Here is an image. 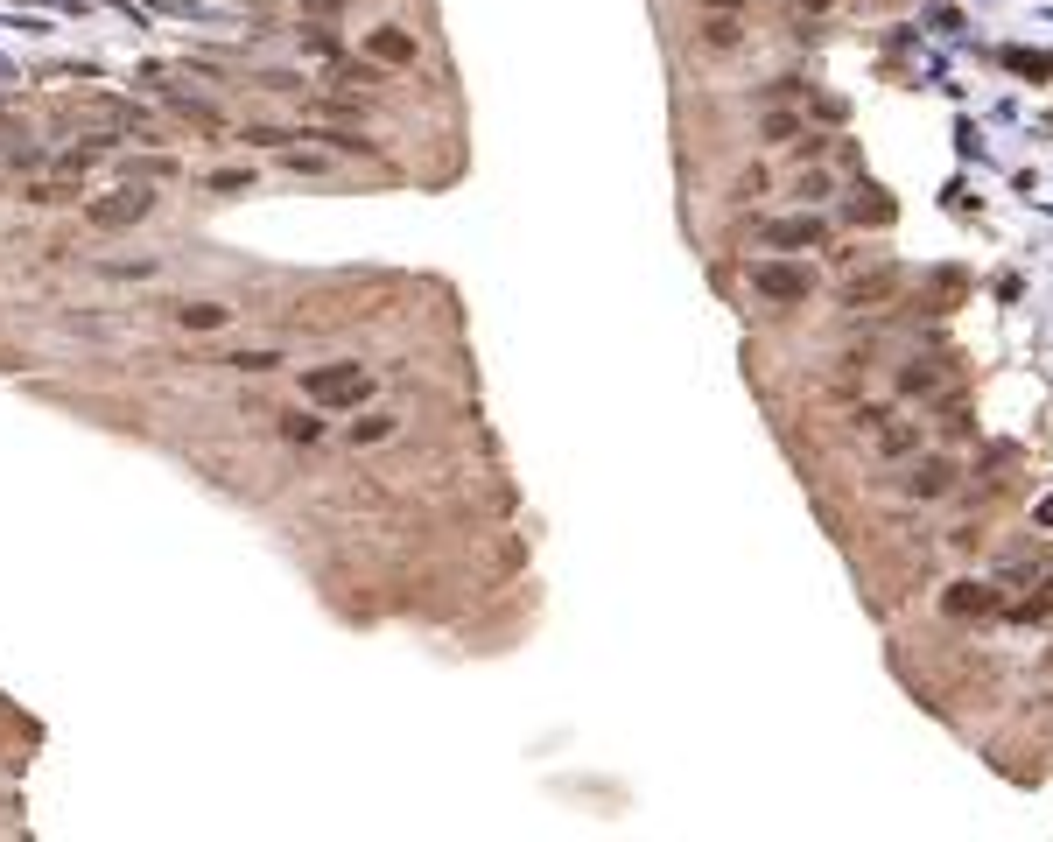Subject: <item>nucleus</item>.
I'll list each match as a JSON object with an SVG mask.
<instances>
[{
  "mask_svg": "<svg viewBox=\"0 0 1053 842\" xmlns=\"http://www.w3.org/2000/svg\"><path fill=\"white\" fill-rule=\"evenodd\" d=\"M29 204H78V190H64V183H43V190H29Z\"/></svg>",
  "mask_w": 1053,
  "mask_h": 842,
  "instance_id": "obj_25",
  "label": "nucleus"
},
{
  "mask_svg": "<svg viewBox=\"0 0 1053 842\" xmlns=\"http://www.w3.org/2000/svg\"><path fill=\"white\" fill-rule=\"evenodd\" d=\"M218 365H232V372H274L281 351H232V358H218Z\"/></svg>",
  "mask_w": 1053,
  "mask_h": 842,
  "instance_id": "obj_19",
  "label": "nucleus"
},
{
  "mask_svg": "<svg viewBox=\"0 0 1053 842\" xmlns=\"http://www.w3.org/2000/svg\"><path fill=\"white\" fill-rule=\"evenodd\" d=\"M990 604H997V597H990V590H976V597H969V583L948 597V611H955V618H969V611H990Z\"/></svg>",
  "mask_w": 1053,
  "mask_h": 842,
  "instance_id": "obj_22",
  "label": "nucleus"
},
{
  "mask_svg": "<svg viewBox=\"0 0 1053 842\" xmlns=\"http://www.w3.org/2000/svg\"><path fill=\"white\" fill-rule=\"evenodd\" d=\"M892 288H899V267H885V274H871V281H850V288H843V302H850V309H864V302H885Z\"/></svg>",
  "mask_w": 1053,
  "mask_h": 842,
  "instance_id": "obj_12",
  "label": "nucleus"
},
{
  "mask_svg": "<svg viewBox=\"0 0 1053 842\" xmlns=\"http://www.w3.org/2000/svg\"><path fill=\"white\" fill-rule=\"evenodd\" d=\"M801 127H808L801 113H766V120H759V134H766V141H794Z\"/></svg>",
  "mask_w": 1053,
  "mask_h": 842,
  "instance_id": "obj_18",
  "label": "nucleus"
},
{
  "mask_svg": "<svg viewBox=\"0 0 1053 842\" xmlns=\"http://www.w3.org/2000/svg\"><path fill=\"white\" fill-rule=\"evenodd\" d=\"M330 78H337V85H387V64H373V57H366V64H337Z\"/></svg>",
  "mask_w": 1053,
  "mask_h": 842,
  "instance_id": "obj_16",
  "label": "nucleus"
},
{
  "mask_svg": "<svg viewBox=\"0 0 1053 842\" xmlns=\"http://www.w3.org/2000/svg\"><path fill=\"white\" fill-rule=\"evenodd\" d=\"M281 169H295V176H323V155H302V148H288V155H281Z\"/></svg>",
  "mask_w": 1053,
  "mask_h": 842,
  "instance_id": "obj_24",
  "label": "nucleus"
},
{
  "mask_svg": "<svg viewBox=\"0 0 1053 842\" xmlns=\"http://www.w3.org/2000/svg\"><path fill=\"white\" fill-rule=\"evenodd\" d=\"M794 197H801V204H822V197H829V176H822V169H801V176H794Z\"/></svg>",
  "mask_w": 1053,
  "mask_h": 842,
  "instance_id": "obj_21",
  "label": "nucleus"
},
{
  "mask_svg": "<svg viewBox=\"0 0 1053 842\" xmlns=\"http://www.w3.org/2000/svg\"><path fill=\"white\" fill-rule=\"evenodd\" d=\"M752 288H759L766 302H808L815 274H808V267H787V260H752Z\"/></svg>",
  "mask_w": 1053,
  "mask_h": 842,
  "instance_id": "obj_3",
  "label": "nucleus"
},
{
  "mask_svg": "<svg viewBox=\"0 0 1053 842\" xmlns=\"http://www.w3.org/2000/svg\"><path fill=\"white\" fill-rule=\"evenodd\" d=\"M246 141H253V148H288V141H302V134H281V127H246Z\"/></svg>",
  "mask_w": 1053,
  "mask_h": 842,
  "instance_id": "obj_23",
  "label": "nucleus"
},
{
  "mask_svg": "<svg viewBox=\"0 0 1053 842\" xmlns=\"http://www.w3.org/2000/svg\"><path fill=\"white\" fill-rule=\"evenodd\" d=\"M899 492H906V499H948V492H955V464H948V457H927V464H913V471L899 478Z\"/></svg>",
  "mask_w": 1053,
  "mask_h": 842,
  "instance_id": "obj_5",
  "label": "nucleus"
},
{
  "mask_svg": "<svg viewBox=\"0 0 1053 842\" xmlns=\"http://www.w3.org/2000/svg\"><path fill=\"white\" fill-rule=\"evenodd\" d=\"M302 141H323L330 155H373V141H366V134H351V127H330V134H302Z\"/></svg>",
  "mask_w": 1053,
  "mask_h": 842,
  "instance_id": "obj_14",
  "label": "nucleus"
},
{
  "mask_svg": "<svg viewBox=\"0 0 1053 842\" xmlns=\"http://www.w3.org/2000/svg\"><path fill=\"white\" fill-rule=\"evenodd\" d=\"M169 316H176L183 330H225V323H232V302H176Z\"/></svg>",
  "mask_w": 1053,
  "mask_h": 842,
  "instance_id": "obj_9",
  "label": "nucleus"
},
{
  "mask_svg": "<svg viewBox=\"0 0 1053 842\" xmlns=\"http://www.w3.org/2000/svg\"><path fill=\"white\" fill-rule=\"evenodd\" d=\"M366 393H373V372H359V365H309L302 372V400H316V407H351L359 414Z\"/></svg>",
  "mask_w": 1053,
  "mask_h": 842,
  "instance_id": "obj_1",
  "label": "nucleus"
},
{
  "mask_svg": "<svg viewBox=\"0 0 1053 842\" xmlns=\"http://www.w3.org/2000/svg\"><path fill=\"white\" fill-rule=\"evenodd\" d=\"M934 379H941L934 365H906V372H899V393H906V400H920V393H934Z\"/></svg>",
  "mask_w": 1053,
  "mask_h": 842,
  "instance_id": "obj_20",
  "label": "nucleus"
},
{
  "mask_svg": "<svg viewBox=\"0 0 1053 842\" xmlns=\"http://www.w3.org/2000/svg\"><path fill=\"white\" fill-rule=\"evenodd\" d=\"M366 57L387 64V71H401V64H415V36L408 29H366Z\"/></svg>",
  "mask_w": 1053,
  "mask_h": 842,
  "instance_id": "obj_6",
  "label": "nucleus"
},
{
  "mask_svg": "<svg viewBox=\"0 0 1053 842\" xmlns=\"http://www.w3.org/2000/svg\"><path fill=\"white\" fill-rule=\"evenodd\" d=\"M148 211H155V190H148V183H120L113 197H92V204H85V225H92V232H127V225H141Z\"/></svg>",
  "mask_w": 1053,
  "mask_h": 842,
  "instance_id": "obj_2",
  "label": "nucleus"
},
{
  "mask_svg": "<svg viewBox=\"0 0 1053 842\" xmlns=\"http://www.w3.org/2000/svg\"><path fill=\"white\" fill-rule=\"evenodd\" d=\"M695 8H702V15H738L745 0H695Z\"/></svg>",
  "mask_w": 1053,
  "mask_h": 842,
  "instance_id": "obj_27",
  "label": "nucleus"
},
{
  "mask_svg": "<svg viewBox=\"0 0 1053 842\" xmlns=\"http://www.w3.org/2000/svg\"><path fill=\"white\" fill-rule=\"evenodd\" d=\"M281 443H323V414H316V400L281 414Z\"/></svg>",
  "mask_w": 1053,
  "mask_h": 842,
  "instance_id": "obj_10",
  "label": "nucleus"
},
{
  "mask_svg": "<svg viewBox=\"0 0 1053 842\" xmlns=\"http://www.w3.org/2000/svg\"><path fill=\"white\" fill-rule=\"evenodd\" d=\"M246 183H253L246 169H218V176H211V190H246Z\"/></svg>",
  "mask_w": 1053,
  "mask_h": 842,
  "instance_id": "obj_26",
  "label": "nucleus"
},
{
  "mask_svg": "<svg viewBox=\"0 0 1053 842\" xmlns=\"http://www.w3.org/2000/svg\"><path fill=\"white\" fill-rule=\"evenodd\" d=\"M120 169H127V183H169V176H176L169 155H127Z\"/></svg>",
  "mask_w": 1053,
  "mask_h": 842,
  "instance_id": "obj_13",
  "label": "nucleus"
},
{
  "mask_svg": "<svg viewBox=\"0 0 1053 842\" xmlns=\"http://www.w3.org/2000/svg\"><path fill=\"white\" fill-rule=\"evenodd\" d=\"M850 218H857V225H864V218H871V225H892V204H885V190H857V197H850Z\"/></svg>",
  "mask_w": 1053,
  "mask_h": 842,
  "instance_id": "obj_15",
  "label": "nucleus"
},
{
  "mask_svg": "<svg viewBox=\"0 0 1053 842\" xmlns=\"http://www.w3.org/2000/svg\"><path fill=\"white\" fill-rule=\"evenodd\" d=\"M394 429H401L394 414H359V421H351V429H344V443H351V450H373V443H387Z\"/></svg>",
  "mask_w": 1053,
  "mask_h": 842,
  "instance_id": "obj_11",
  "label": "nucleus"
},
{
  "mask_svg": "<svg viewBox=\"0 0 1053 842\" xmlns=\"http://www.w3.org/2000/svg\"><path fill=\"white\" fill-rule=\"evenodd\" d=\"M787 155H794V162H822V155H829V134H815V127H801V134L787 141Z\"/></svg>",
  "mask_w": 1053,
  "mask_h": 842,
  "instance_id": "obj_17",
  "label": "nucleus"
},
{
  "mask_svg": "<svg viewBox=\"0 0 1053 842\" xmlns=\"http://www.w3.org/2000/svg\"><path fill=\"white\" fill-rule=\"evenodd\" d=\"M766 246H808V253H822L829 246V218H815V211L780 218V225H766Z\"/></svg>",
  "mask_w": 1053,
  "mask_h": 842,
  "instance_id": "obj_4",
  "label": "nucleus"
},
{
  "mask_svg": "<svg viewBox=\"0 0 1053 842\" xmlns=\"http://www.w3.org/2000/svg\"><path fill=\"white\" fill-rule=\"evenodd\" d=\"M794 8H829V0H794Z\"/></svg>",
  "mask_w": 1053,
  "mask_h": 842,
  "instance_id": "obj_28",
  "label": "nucleus"
},
{
  "mask_svg": "<svg viewBox=\"0 0 1053 842\" xmlns=\"http://www.w3.org/2000/svg\"><path fill=\"white\" fill-rule=\"evenodd\" d=\"M702 50H717V57L745 50V15H702Z\"/></svg>",
  "mask_w": 1053,
  "mask_h": 842,
  "instance_id": "obj_7",
  "label": "nucleus"
},
{
  "mask_svg": "<svg viewBox=\"0 0 1053 842\" xmlns=\"http://www.w3.org/2000/svg\"><path fill=\"white\" fill-rule=\"evenodd\" d=\"M920 443H927V421H892V429L878 421V457H913Z\"/></svg>",
  "mask_w": 1053,
  "mask_h": 842,
  "instance_id": "obj_8",
  "label": "nucleus"
}]
</instances>
